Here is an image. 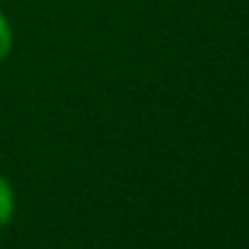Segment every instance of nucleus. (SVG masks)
I'll use <instances>...</instances> for the list:
<instances>
[{
    "instance_id": "1",
    "label": "nucleus",
    "mask_w": 249,
    "mask_h": 249,
    "mask_svg": "<svg viewBox=\"0 0 249 249\" xmlns=\"http://www.w3.org/2000/svg\"><path fill=\"white\" fill-rule=\"evenodd\" d=\"M15 213V194H12V186L5 177H0V228H5L10 223Z\"/></svg>"
},
{
    "instance_id": "2",
    "label": "nucleus",
    "mask_w": 249,
    "mask_h": 249,
    "mask_svg": "<svg viewBox=\"0 0 249 249\" xmlns=\"http://www.w3.org/2000/svg\"><path fill=\"white\" fill-rule=\"evenodd\" d=\"M10 49H12V27L7 17L0 12V61L10 53Z\"/></svg>"
}]
</instances>
